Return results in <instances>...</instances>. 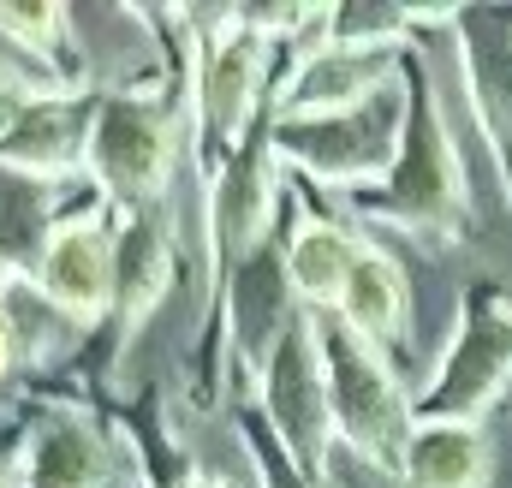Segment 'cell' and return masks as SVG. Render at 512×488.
Here are the masks:
<instances>
[{
    "instance_id": "6da1fadb",
    "label": "cell",
    "mask_w": 512,
    "mask_h": 488,
    "mask_svg": "<svg viewBox=\"0 0 512 488\" xmlns=\"http://www.w3.org/2000/svg\"><path fill=\"white\" fill-rule=\"evenodd\" d=\"M316 346H322V375H328V411L334 429L382 471H405L411 447V399L393 387L376 346L352 334L334 310H316Z\"/></svg>"
},
{
    "instance_id": "7a4b0ae2",
    "label": "cell",
    "mask_w": 512,
    "mask_h": 488,
    "mask_svg": "<svg viewBox=\"0 0 512 488\" xmlns=\"http://www.w3.org/2000/svg\"><path fill=\"white\" fill-rule=\"evenodd\" d=\"M411 102H399V84H382L370 102L328 114V120H274V155L316 173V179H387L405 143Z\"/></svg>"
},
{
    "instance_id": "3957f363",
    "label": "cell",
    "mask_w": 512,
    "mask_h": 488,
    "mask_svg": "<svg viewBox=\"0 0 512 488\" xmlns=\"http://www.w3.org/2000/svg\"><path fill=\"white\" fill-rule=\"evenodd\" d=\"M262 405H268V429L280 435V447L292 453V465L310 483H322L334 411H328V375H322V346H316V310H298L286 322V334L274 340Z\"/></svg>"
},
{
    "instance_id": "277c9868",
    "label": "cell",
    "mask_w": 512,
    "mask_h": 488,
    "mask_svg": "<svg viewBox=\"0 0 512 488\" xmlns=\"http://www.w3.org/2000/svg\"><path fill=\"white\" fill-rule=\"evenodd\" d=\"M405 84H411V120H405L399 161L387 173V215L405 221V227H447L459 215V197H465L459 161H453L435 90L417 72V60H405Z\"/></svg>"
},
{
    "instance_id": "5b68a950",
    "label": "cell",
    "mask_w": 512,
    "mask_h": 488,
    "mask_svg": "<svg viewBox=\"0 0 512 488\" xmlns=\"http://www.w3.org/2000/svg\"><path fill=\"white\" fill-rule=\"evenodd\" d=\"M84 161L96 167V179L120 203H131V215H149L167 191V173H173V114L161 102H143V96L102 102Z\"/></svg>"
},
{
    "instance_id": "8992f818",
    "label": "cell",
    "mask_w": 512,
    "mask_h": 488,
    "mask_svg": "<svg viewBox=\"0 0 512 488\" xmlns=\"http://www.w3.org/2000/svg\"><path fill=\"white\" fill-rule=\"evenodd\" d=\"M262 78H268V36L251 30L245 18L227 24V36L203 54V72H197V120L215 149H239L251 137Z\"/></svg>"
},
{
    "instance_id": "52a82bcc",
    "label": "cell",
    "mask_w": 512,
    "mask_h": 488,
    "mask_svg": "<svg viewBox=\"0 0 512 488\" xmlns=\"http://www.w3.org/2000/svg\"><path fill=\"white\" fill-rule=\"evenodd\" d=\"M36 286L60 316L96 322L114 304V233L102 221H60L42 239Z\"/></svg>"
},
{
    "instance_id": "ba28073f",
    "label": "cell",
    "mask_w": 512,
    "mask_h": 488,
    "mask_svg": "<svg viewBox=\"0 0 512 488\" xmlns=\"http://www.w3.org/2000/svg\"><path fill=\"white\" fill-rule=\"evenodd\" d=\"M393 66H405V54L328 42L322 54H310V60L292 66V84L280 90V114L274 120H328V114H346V108L370 102L382 84H393Z\"/></svg>"
},
{
    "instance_id": "9c48e42d",
    "label": "cell",
    "mask_w": 512,
    "mask_h": 488,
    "mask_svg": "<svg viewBox=\"0 0 512 488\" xmlns=\"http://www.w3.org/2000/svg\"><path fill=\"white\" fill-rule=\"evenodd\" d=\"M507 369H512V334L483 310V304H471L465 334H459V346L447 352V364L435 375L423 411H429V417H447V423H477V417L489 411V399L501 393Z\"/></svg>"
},
{
    "instance_id": "30bf717a",
    "label": "cell",
    "mask_w": 512,
    "mask_h": 488,
    "mask_svg": "<svg viewBox=\"0 0 512 488\" xmlns=\"http://www.w3.org/2000/svg\"><path fill=\"white\" fill-rule=\"evenodd\" d=\"M268 125L262 120L251 125V137L233 149V161H221V197H215V233H221V250H227V262L239 268L251 250L268 244V221H274V137H268Z\"/></svg>"
},
{
    "instance_id": "8fae6325",
    "label": "cell",
    "mask_w": 512,
    "mask_h": 488,
    "mask_svg": "<svg viewBox=\"0 0 512 488\" xmlns=\"http://www.w3.org/2000/svg\"><path fill=\"white\" fill-rule=\"evenodd\" d=\"M90 131H96L90 102L36 96L24 108V120L0 137V167L18 179H54L66 167H78V155H90Z\"/></svg>"
},
{
    "instance_id": "7c38bea8",
    "label": "cell",
    "mask_w": 512,
    "mask_h": 488,
    "mask_svg": "<svg viewBox=\"0 0 512 488\" xmlns=\"http://www.w3.org/2000/svg\"><path fill=\"white\" fill-rule=\"evenodd\" d=\"M286 292H292V274H286V256H280L274 244L251 250V256L233 268V286H227V322H233V346H239V358H245L251 369L268 364L274 340H280L286 322L298 316V310L286 304Z\"/></svg>"
},
{
    "instance_id": "4fadbf2b",
    "label": "cell",
    "mask_w": 512,
    "mask_h": 488,
    "mask_svg": "<svg viewBox=\"0 0 512 488\" xmlns=\"http://www.w3.org/2000/svg\"><path fill=\"white\" fill-rule=\"evenodd\" d=\"M453 18H459V42L471 60L465 72H471L477 114L489 125V143L512 149V6H471Z\"/></svg>"
},
{
    "instance_id": "5bb4252c",
    "label": "cell",
    "mask_w": 512,
    "mask_h": 488,
    "mask_svg": "<svg viewBox=\"0 0 512 488\" xmlns=\"http://www.w3.org/2000/svg\"><path fill=\"white\" fill-rule=\"evenodd\" d=\"M411 488H483L489 477V453L477 423H447V417H417L411 447H405V471Z\"/></svg>"
},
{
    "instance_id": "9a60e30c",
    "label": "cell",
    "mask_w": 512,
    "mask_h": 488,
    "mask_svg": "<svg viewBox=\"0 0 512 488\" xmlns=\"http://www.w3.org/2000/svg\"><path fill=\"white\" fill-rule=\"evenodd\" d=\"M358 256H364V244L352 239L346 227H334V221H304V227L292 233V244H286L292 292L310 298V310H334L340 292H346V280H352V268H358Z\"/></svg>"
},
{
    "instance_id": "2e32d148",
    "label": "cell",
    "mask_w": 512,
    "mask_h": 488,
    "mask_svg": "<svg viewBox=\"0 0 512 488\" xmlns=\"http://www.w3.org/2000/svg\"><path fill=\"white\" fill-rule=\"evenodd\" d=\"M167 274H173V256H167V239H161L155 215H131L114 233V304H120L126 328H137L161 304Z\"/></svg>"
},
{
    "instance_id": "e0dca14e",
    "label": "cell",
    "mask_w": 512,
    "mask_h": 488,
    "mask_svg": "<svg viewBox=\"0 0 512 488\" xmlns=\"http://www.w3.org/2000/svg\"><path fill=\"white\" fill-rule=\"evenodd\" d=\"M24 483L30 488H102L108 483V447L90 435V423L54 417V423H42L36 441H30Z\"/></svg>"
},
{
    "instance_id": "ac0fdd59",
    "label": "cell",
    "mask_w": 512,
    "mask_h": 488,
    "mask_svg": "<svg viewBox=\"0 0 512 488\" xmlns=\"http://www.w3.org/2000/svg\"><path fill=\"white\" fill-rule=\"evenodd\" d=\"M334 316L364 340H393L399 322H405V274H399V262L382 256V250H364L346 292H340V304H334Z\"/></svg>"
},
{
    "instance_id": "d6986e66",
    "label": "cell",
    "mask_w": 512,
    "mask_h": 488,
    "mask_svg": "<svg viewBox=\"0 0 512 488\" xmlns=\"http://www.w3.org/2000/svg\"><path fill=\"white\" fill-rule=\"evenodd\" d=\"M0 36L6 42H18L30 60H42L48 66V54H54V42L66 36V6H48V0H6L0 6Z\"/></svg>"
},
{
    "instance_id": "ffe728a7",
    "label": "cell",
    "mask_w": 512,
    "mask_h": 488,
    "mask_svg": "<svg viewBox=\"0 0 512 488\" xmlns=\"http://www.w3.org/2000/svg\"><path fill=\"white\" fill-rule=\"evenodd\" d=\"M251 459H256V471H262V483H268V488H316L298 465H292V453L280 447V435H274V429H256V435H251Z\"/></svg>"
},
{
    "instance_id": "44dd1931",
    "label": "cell",
    "mask_w": 512,
    "mask_h": 488,
    "mask_svg": "<svg viewBox=\"0 0 512 488\" xmlns=\"http://www.w3.org/2000/svg\"><path fill=\"white\" fill-rule=\"evenodd\" d=\"M36 96H42V90L24 78V60H0V137L24 120V108H30Z\"/></svg>"
},
{
    "instance_id": "7402d4cb",
    "label": "cell",
    "mask_w": 512,
    "mask_h": 488,
    "mask_svg": "<svg viewBox=\"0 0 512 488\" xmlns=\"http://www.w3.org/2000/svg\"><path fill=\"white\" fill-rule=\"evenodd\" d=\"M6 286H18V256H12V244L0 239V292Z\"/></svg>"
},
{
    "instance_id": "603a6c76",
    "label": "cell",
    "mask_w": 512,
    "mask_h": 488,
    "mask_svg": "<svg viewBox=\"0 0 512 488\" xmlns=\"http://www.w3.org/2000/svg\"><path fill=\"white\" fill-rule=\"evenodd\" d=\"M12 369V328H6V316H0V375Z\"/></svg>"
},
{
    "instance_id": "cb8c5ba5",
    "label": "cell",
    "mask_w": 512,
    "mask_h": 488,
    "mask_svg": "<svg viewBox=\"0 0 512 488\" xmlns=\"http://www.w3.org/2000/svg\"><path fill=\"white\" fill-rule=\"evenodd\" d=\"M0 488H6V477H0Z\"/></svg>"
}]
</instances>
